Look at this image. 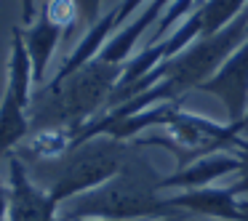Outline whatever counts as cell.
Masks as SVG:
<instances>
[{
	"label": "cell",
	"instance_id": "20",
	"mask_svg": "<svg viewBox=\"0 0 248 221\" xmlns=\"http://www.w3.org/2000/svg\"><path fill=\"white\" fill-rule=\"evenodd\" d=\"M240 125H243V133H246V131H248V112H246V118H243Z\"/></svg>",
	"mask_w": 248,
	"mask_h": 221
},
{
	"label": "cell",
	"instance_id": "14",
	"mask_svg": "<svg viewBox=\"0 0 248 221\" xmlns=\"http://www.w3.org/2000/svg\"><path fill=\"white\" fill-rule=\"evenodd\" d=\"M78 6V22L83 27H93L102 19V0H75Z\"/></svg>",
	"mask_w": 248,
	"mask_h": 221
},
{
	"label": "cell",
	"instance_id": "21",
	"mask_svg": "<svg viewBox=\"0 0 248 221\" xmlns=\"http://www.w3.org/2000/svg\"><path fill=\"white\" fill-rule=\"evenodd\" d=\"M72 221H104V219H72Z\"/></svg>",
	"mask_w": 248,
	"mask_h": 221
},
{
	"label": "cell",
	"instance_id": "18",
	"mask_svg": "<svg viewBox=\"0 0 248 221\" xmlns=\"http://www.w3.org/2000/svg\"><path fill=\"white\" fill-rule=\"evenodd\" d=\"M6 210H8V187L0 184V221H6Z\"/></svg>",
	"mask_w": 248,
	"mask_h": 221
},
{
	"label": "cell",
	"instance_id": "4",
	"mask_svg": "<svg viewBox=\"0 0 248 221\" xmlns=\"http://www.w3.org/2000/svg\"><path fill=\"white\" fill-rule=\"evenodd\" d=\"M8 210L6 221H59V203L30 178L22 157H8Z\"/></svg>",
	"mask_w": 248,
	"mask_h": 221
},
{
	"label": "cell",
	"instance_id": "5",
	"mask_svg": "<svg viewBox=\"0 0 248 221\" xmlns=\"http://www.w3.org/2000/svg\"><path fill=\"white\" fill-rule=\"evenodd\" d=\"M198 91L211 93V96L219 99L227 109V120L230 123H237V125L243 123V118L248 112V38L237 45L235 54Z\"/></svg>",
	"mask_w": 248,
	"mask_h": 221
},
{
	"label": "cell",
	"instance_id": "9",
	"mask_svg": "<svg viewBox=\"0 0 248 221\" xmlns=\"http://www.w3.org/2000/svg\"><path fill=\"white\" fill-rule=\"evenodd\" d=\"M112 29H115V8H112V11H107V14H102V19H99L93 27L86 29L83 40L78 43V48L72 51L70 56H67V61L62 64V70L56 72V77L51 80L48 88H54V86H59V83H64L67 77L75 75L80 67H86L91 59H96L99 51L104 48V43L109 40V32H112Z\"/></svg>",
	"mask_w": 248,
	"mask_h": 221
},
{
	"label": "cell",
	"instance_id": "8",
	"mask_svg": "<svg viewBox=\"0 0 248 221\" xmlns=\"http://www.w3.org/2000/svg\"><path fill=\"white\" fill-rule=\"evenodd\" d=\"M64 29L59 24H54L48 19V14L40 8V14L35 16L32 24H27V29H22V38H24V45H27V54H30V61H32V80L35 86L46 80V70H48V61L54 56L56 45H59Z\"/></svg>",
	"mask_w": 248,
	"mask_h": 221
},
{
	"label": "cell",
	"instance_id": "17",
	"mask_svg": "<svg viewBox=\"0 0 248 221\" xmlns=\"http://www.w3.org/2000/svg\"><path fill=\"white\" fill-rule=\"evenodd\" d=\"M19 3H22V22L32 24L35 16H38V14H35V0H19Z\"/></svg>",
	"mask_w": 248,
	"mask_h": 221
},
{
	"label": "cell",
	"instance_id": "12",
	"mask_svg": "<svg viewBox=\"0 0 248 221\" xmlns=\"http://www.w3.org/2000/svg\"><path fill=\"white\" fill-rule=\"evenodd\" d=\"M200 14H203V32L200 38L216 35L224 29L232 19H237L248 8V0H203L200 3Z\"/></svg>",
	"mask_w": 248,
	"mask_h": 221
},
{
	"label": "cell",
	"instance_id": "6",
	"mask_svg": "<svg viewBox=\"0 0 248 221\" xmlns=\"http://www.w3.org/2000/svg\"><path fill=\"white\" fill-rule=\"evenodd\" d=\"M168 205L182 213H198L211 216L221 221H243L240 200L230 192V187H198V189H179L176 194L168 197Z\"/></svg>",
	"mask_w": 248,
	"mask_h": 221
},
{
	"label": "cell",
	"instance_id": "10",
	"mask_svg": "<svg viewBox=\"0 0 248 221\" xmlns=\"http://www.w3.org/2000/svg\"><path fill=\"white\" fill-rule=\"evenodd\" d=\"M32 61H30L27 45L22 38V27L11 29V56H8V83L6 91H11L24 107L32 104Z\"/></svg>",
	"mask_w": 248,
	"mask_h": 221
},
{
	"label": "cell",
	"instance_id": "16",
	"mask_svg": "<svg viewBox=\"0 0 248 221\" xmlns=\"http://www.w3.org/2000/svg\"><path fill=\"white\" fill-rule=\"evenodd\" d=\"M141 3H150V0H120L115 6V29H120L136 11L141 8Z\"/></svg>",
	"mask_w": 248,
	"mask_h": 221
},
{
	"label": "cell",
	"instance_id": "15",
	"mask_svg": "<svg viewBox=\"0 0 248 221\" xmlns=\"http://www.w3.org/2000/svg\"><path fill=\"white\" fill-rule=\"evenodd\" d=\"M235 155L240 160V168H237V181L230 187V192L237 197V194H248V144L240 152H235Z\"/></svg>",
	"mask_w": 248,
	"mask_h": 221
},
{
	"label": "cell",
	"instance_id": "24",
	"mask_svg": "<svg viewBox=\"0 0 248 221\" xmlns=\"http://www.w3.org/2000/svg\"><path fill=\"white\" fill-rule=\"evenodd\" d=\"M246 136H248V131H246Z\"/></svg>",
	"mask_w": 248,
	"mask_h": 221
},
{
	"label": "cell",
	"instance_id": "1",
	"mask_svg": "<svg viewBox=\"0 0 248 221\" xmlns=\"http://www.w3.org/2000/svg\"><path fill=\"white\" fill-rule=\"evenodd\" d=\"M184 216L171 208L168 197H160V173L144 160H125L118 176L102 187L72 197L70 208L59 221L72 219H104V221H134V219H166Z\"/></svg>",
	"mask_w": 248,
	"mask_h": 221
},
{
	"label": "cell",
	"instance_id": "11",
	"mask_svg": "<svg viewBox=\"0 0 248 221\" xmlns=\"http://www.w3.org/2000/svg\"><path fill=\"white\" fill-rule=\"evenodd\" d=\"M30 128L32 120L27 118V107L11 91H6L0 102V160L30 133Z\"/></svg>",
	"mask_w": 248,
	"mask_h": 221
},
{
	"label": "cell",
	"instance_id": "22",
	"mask_svg": "<svg viewBox=\"0 0 248 221\" xmlns=\"http://www.w3.org/2000/svg\"><path fill=\"white\" fill-rule=\"evenodd\" d=\"M240 208H246V210H248V200H240Z\"/></svg>",
	"mask_w": 248,
	"mask_h": 221
},
{
	"label": "cell",
	"instance_id": "19",
	"mask_svg": "<svg viewBox=\"0 0 248 221\" xmlns=\"http://www.w3.org/2000/svg\"><path fill=\"white\" fill-rule=\"evenodd\" d=\"M155 221H182V216H166V219H155Z\"/></svg>",
	"mask_w": 248,
	"mask_h": 221
},
{
	"label": "cell",
	"instance_id": "7",
	"mask_svg": "<svg viewBox=\"0 0 248 221\" xmlns=\"http://www.w3.org/2000/svg\"><path fill=\"white\" fill-rule=\"evenodd\" d=\"M240 160L235 152H211L205 157H198L189 165L176 168L171 176H160V189H198L211 187L216 178L227 173H237Z\"/></svg>",
	"mask_w": 248,
	"mask_h": 221
},
{
	"label": "cell",
	"instance_id": "23",
	"mask_svg": "<svg viewBox=\"0 0 248 221\" xmlns=\"http://www.w3.org/2000/svg\"><path fill=\"white\" fill-rule=\"evenodd\" d=\"M243 221H248V210L246 208H243Z\"/></svg>",
	"mask_w": 248,
	"mask_h": 221
},
{
	"label": "cell",
	"instance_id": "2",
	"mask_svg": "<svg viewBox=\"0 0 248 221\" xmlns=\"http://www.w3.org/2000/svg\"><path fill=\"white\" fill-rule=\"evenodd\" d=\"M120 75H123V64H107V61L91 59L64 83L46 91V102L40 104L32 125L70 128L78 136L109 102Z\"/></svg>",
	"mask_w": 248,
	"mask_h": 221
},
{
	"label": "cell",
	"instance_id": "13",
	"mask_svg": "<svg viewBox=\"0 0 248 221\" xmlns=\"http://www.w3.org/2000/svg\"><path fill=\"white\" fill-rule=\"evenodd\" d=\"M43 11L48 14L51 22L59 24L64 32L78 24V6H75V0H46Z\"/></svg>",
	"mask_w": 248,
	"mask_h": 221
},
{
	"label": "cell",
	"instance_id": "3",
	"mask_svg": "<svg viewBox=\"0 0 248 221\" xmlns=\"http://www.w3.org/2000/svg\"><path fill=\"white\" fill-rule=\"evenodd\" d=\"M123 165H125L123 141L112 139V136L88 139L67 152V160L62 162L48 194L56 203H67L78 194H86L91 189L102 187L104 181L118 176Z\"/></svg>",
	"mask_w": 248,
	"mask_h": 221
},
{
	"label": "cell",
	"instance_id": "25",
	"mask_svg": "<svg viewBox=\"0 0 248 221\" xmlns=\"http://www.w3.org/2000/svg\"><path fill=\"white\" fill-rule=\"evenodd\" d=\"M200 3H203V0H200Z\"/></svg>",
	"mask_w": 248,
	"mask_h": 221
}]
</instances>
